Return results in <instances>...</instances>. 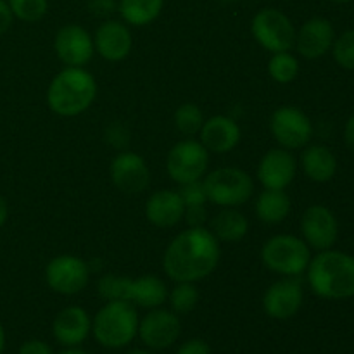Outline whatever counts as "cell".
<instances>
[{
  "label": "cell",
  "mask_w": 354,
  "mask_h": 354,
  "mask_svg": "<svg viewBox=\"0 0 354 354\" xmlns=\"http://www.w3.org/2000/svg\"><path fill=\"white\" fill-rule=\"evenodd\" d=\"M220 241L207 228H187L166 248L162 270L173 282H199L220 263Z\"/></svg>",
  "instance_id": "6da1fadb"
},
{
  "label": "cell",
  "mask_w": 354,
  "mask_h": 354,
  "mask_svg": "<svg viewBox=\"0 0 354 354\" xmlns=\"http://www.w3.org/2000/svg\"><path fill=\"white\" fill-rule=\"evenodd\" d=\"M308 283L324 299L354 297V256L341 251H320L308 265Z\"/></svg>",
  "instance_id": "7a4b0ae2"
},
{
  "label": "cell",
  "mask_w": 354,
  "mask_h": 354,
  "mask_svg": "<svg viewBox=\"0 0 354 354\" xmlns=\"http://www.w3.org/2000/svg\"><path fill=\"white\" fill-rule=\"evenodd\" d=\"M97 97V82L83 68H69L54 76L47 88V106L52 113L64 118L85 113Z\"/></svg>",
  "instance_id": "3957f363"
},
{
  "label": "cell",
  "mask_w": 354,
  "mask_h": 354,
  "mask_svg": "<svg viewBox=\"0 0 354 354\" xmlns=\"http://www.w3.org/2000/svg\"><path fill=\"white\" fill-rule=\"evenodd\" d=\"M138 313L128 301H107L92 322L95 341L107 349H121L138 334Z\"/></svg>",
  "instance_id": "277c9868"
},
{
  "label": "cell",
  "mask_w": 354,
  "mask_h": 354,
  "mask_svg": "<svg viewBox=\"0 0 354 354\" xmlns=\"http://www.w3.org/2000/svg\"><path fill=\"white\" fill-rule=\"evenodd\" d=\"M261 259L263 265L277 275L299 277L308 270L311 251L303 239L290 234H279L263 244Z\"/></svg>",
  "instance_id": "5b68a950"
},
{
  "label": "cell",
  "mask_w": 354,
  "mask_h": 354,
  "mask_svg": "<svg viewBox=\"0 0 354 354\" xmlns=\"http://www.w3.org/2000/svg\"><path fill=\"white\" fill-rule=\"evenodd\" d=\"M207 201L220 207H239L254 192L251 175L241 168H218L204 178Z\"/></svg>",
  "instance_id": "8992f818"
},
{
  "label": "cell",
  "mask_w": 354,
  "mask_h": 354,
  "mask_svg": "<svg viewBox=\"0 0 354 354\" xmlns=\"http://www.w3.org/2000/svg\"><path fill=\"white\" fill-rule=\"evenodd\" d=\"M254 40L268 52H289L296 44V28L292 21L279 9L265 7L258 10L251 21Z\"/></svg>",
  "instance_id": "52a82bcc"
},
{
  "label": "cell",
  "mask_w": 354,
  "mask_h": 354,
  "mask_svg": "<svg viewBox=\"0 0 354 354\" xmlns=\"http://www.w3.org/2000/svg\"><path fill=\"white\" fill-rule=\"evenodd\" d=\"M209 165V152L194 138L180 140L169 149L166 158V171L169 178L178 185L201 180L207 171Z\"/></svg>",
  "instance_id": "ba28073f"
},
{
  "label": "cell",
  "mask_w": 354,
  "mask_h": 354,
  "mask_svg": "<svg viewBox=\"0 0 354 354\" xmlns=\"http://www.w3.org/2000/svg\"><path fill=\"white\" fill-rule=\"evenodd\" d=\"M90 280V266L82 258L61 254L52 258L45 266V282L54 292L75 296L82 292Z\"/></svg>",
  "instance_id": "9c48e42d"
},
{
  "label": "cell",
  "mask_w": 354,
  "mask_h": 354,
  "mask_svg": "<svg viewBox=\"0 0 354 354\" xmlns=\"http://www.w3.org/2000/svg\"><path fill=\"white\" fill-rule=\"evenodd\" d=\"M270 131L283 149H301L310 144L313 137V123L301 109L282 106L273 111L270 118Z\"/></svg>",
  "instance_id": "30bf717a"
},
{
  "label": "cell",
  "mask_w": 354,
  "mask_h": 354,
  "mask_svg": "<svg viewBox=\"0 0 354 354\" xmlns=\"http://www.w3.org/2000/svg\"><path fill=\"white\" fill-rule=\"evenodd\" d=\"M182 325L178 315L162 308H154L138 322V337L152 351L171 348L180 337Z\"/></svg>",
  "instance_id": "8fae6325"
},
{
  "label": "cell",
  "mask_w": 354,
  "mask_h": 354,
  "mask_svg": "<svg viewBox=\"0 0 354 354\" xmlns=\"http://www.w3.org/2000/svg\"><path fill=\"white\" fill-rule=\"evenodd\" d=\"M303 297V283L299 277H286L266 289L263 296V308L273 320H289L299 313Z\"/></svg>",
  "instance_id": "7c38bea8"
},
{
  "label": "cell",
  "mask_w": 354,
  "mask_h": 354,
  "mask_svg": "<svg viewBox=\"0 0 354 354\" xmlns=\"http://www.w3.org/2000/svg\"><path fill=\"white\" fill-rule=\"evenodd\" d=\"M54 50L59 61L69 68H83L93 57V38L80 24H66L55 33Z\"/></svg>",
  "instance_id": "4fadbf2b"
},
{
  "label": "cell",
  "mask_w": 354,
  "mask_h": 354,
  "mask_svg": "<svg viewBox=\"0 0 354 354\" xmlns=\"http://www.w3.org/2000/svg\"><path fill=\"white\" fill-rule=\"evenodd\" d=\"M301 234L303 241L317 251L332 249L339 235L337 218L328 207L313 204L304 211L301 218Z\"/></svg>",
  "instance_id": "5bb4252c"
},
{
  "label": "cell",
  "mask_w": 354,
  "mask_h": 354,
  "mask_svg": "<svg viewBox=\"0 0 354 354\" xmlns=\"http://www.w3.org/2000/svg\"><path fill=\"white\" fill-rule=\"evenodd\" d=\"M114 187L123 194H140L151 183V171L142 156L135 152H120L109 166Z\"/></svg>",
  "instance_id": "9a60e30c"
},
{
  "label": "cell",
  "mask_w": 354,
  "mask_h": 354,
  "mask_svg": "<svg viewBox=\"0 0 354 354\" xmlns=\"http://www.w3.org/2000/svg\"><path fill=\"white\" fill-rule=\"evenodd\" d=\"M297 173V161L289 149H270L258 165L259 183L265 189L286 190L294 182Z\"/></svg>",
  "instance_id": "2e32d148"
},
{
  "label": "cell",
  "mask_w": 354,
  "mask_h": 354,
  "mask_svg": "<svg viewBox=\"0 0 354 354\" xmlns=\"http://www.w3.org/2000/svg\"><path fill=\"white\" fill-rule=\"evenodd\" d=\"M93 47L102 59L109 62H120L130 55L133 47L130 28L116 19H106L95 31Z\"/></svg>",
  "instance_id": "e0dca14e"
},
{
  "label": "cell",
  "mask_w": 354,
  "mask_h": 354,
  "mask_svg": "<svg viewBox=\"0 0 354 354\" xmlns=\"http://www.w3.org/2000/svg\"><path fill=\"white\" fill-rule=\"evenodd\" d=\"M335 40L334 26L325 17H311L296 31L297 48L304 59H320L332 48Z\"/></svg>",
  "instance_id": "ac0fdd59"
},
{
  "label": "cell",
  "mask_w": 354,
  "mask_h": 354,
  "mask_svg": "<svg viewBox=\"0 0 354 354\" xmlns=\"http://www.w3.org/2000/svg\"><path fill=\"white\" fill-rule=\"evenodd\" d=\"M92 332V318L80 306H68L55 315L52 322V334L64 348H76Z\"/></svg>",
  "instance_id": "d6986e66"
},
{
  "label": "cell",
  "mask_w": 354,
  "mask_h": 354,
  "mask_svg": "<svg viewBox=\"0 0 354 354\" xmlns=\"http://www.w3.org/2000/svg\"><path fill=\"white\" fill-rule=\"evenodd\" d=\"M199 142L214 154H227L241 142V127L232 118L218 114L204 121L199 131Z\"/></svg>",
  "instance_id": "ffe728a7"
},
{
  "label": "cell",
  "mask_w": 354,
  "mask_h": 354,
  "mask_svg": "<svg viewBox=\"0 0 354 354\" xmlns=\"http://www.w3.org/2000/svg\"><path fill=\"white\" fill-rule=\"evenodd\" d=\"M185 204L178 190H158L145 203V218L159 228H171L183 220Z\"/></svg>",
  "instance_id": "44dd1931"
},
{
  "label": "cell",
  "mask_w": 354,
  "mask_h": 354,
  "mask_svg": "<svg viewBox=\"0 0 354 354\" xmlns=\"http://www.w3.org/2000/svg\"><path fill=\"white\" fill-rule=\"evenodd\" d=\"M168 287L159 277L142 275L138 279H128L127 301L138 308L154 310L168 301Z\"/></svg>",
  "instance_id": "7402d4cb"
},
{
  "label": "cell",
  "mask_w": 354,
  "mask_h": 354,
  "mask_svg": "<svg viewBox=\"0 0 354 354\" xmlns=\"http://www.w3.org/2000/svg\"><path fill=\"white\" fill-rule=\"evenodd\" d=\"M301 166L303 171L311 182L327 183L330 182L337 171V159L334 152L325 145H310L304 149L301 156Z\"/></svg>",
  "instance_id": "603a6c76"
},
{
  "label": "cell",
  "mask_w": 354,
  "mask_h": 354,
  "mask_svg": "<svg viewBox=\"0 0 354 354\" xmlns=\"http://www.w3.org/2000/svg\"><path fill=\"white\" fill-rule=\"evenodd\" d=\"M249 221L237 207H223L209 221V232L220 242H239L248 235Z\"/></svg>",
  "instance_id": "cb8c5ba5"
},
{
  "label": "cell",
  "mask_w": 354,
  "mask_h": 354,
  "mask_svg": "<svg viewBox=\"0 0 354 354\" xmlns=\"http://www.w3.org/2000/svg\"><path fill=\"white\" fill-rule=\"evenodd\" d=\"M254 213L266 225L282 223L290 213V197L286 190L265 189L256 199Z\"/></svg>",
  "instance_id": "d4e9b609"
},
{
  "label": "cell",
  "mask_w": 354,
  "mask_h": 354,
  "mask_svg": "<svg viewBox=\"0 0 354 354\" xmlns=\"http://www.w3.org/2000/svg\"><path fill=\"white\" fill-rule=\"evenodd\" d=\"M165 0H120L118 10L124 23L131 26H147L159 17Z\"/></svg>",
  "instance_id": "484cf974"
},
{
  "label": "cell",
  "mask_w": 354,
  "mask_h": 354,
  "mask_svg": "<svg viewBox=\"0 0 354 354\" xmlns=\"http://www.w3.org/2000/svg\"><path fill=\"white\" fill-rule=\"evenodd\" d=\"M268 75L280 85L292 83L299 75V61L290 52H275L268 61Z\"/></svg>",
  "instance_id": "4316f807"
},
{
  "label": "cell",
  "mask_w": 354,
  "mask_h": 354,
  "mask_svg": "<svg viewBox=\"0 0 354 354\" xmlns=\"http://www.w3.org/2000/svg\"><path fill=\"white\" fill-rule=\"evenodd\" d=\"M168 303L173 313H190L199 303V289L192 282H175V287L168 292Z\"/></svg>",
  "instance_id": "83f0119b"
},
{
  "label": "cell",
  "mask_w": 354,
  "mask_h": 354,
  "mask_svg": "<svg viewBox=\"0 0 354 354\" xmlns=\"http://www.w3.org/2000/svg\"><path fill=\"white\" fill-rule=\"evenodd\" d=\"M175 127L185 137L192 138L194 135H199L201 128L204 124V113L201 107L194 102H185L175 111Z\"/></svg>",
  "instance_id": "f1b7e54d"
},
{
  "label": "cell",
  "mask_w": 354,
  "mask_h": 354,
  "mask_svg": "<svg viewBox=\"0 0 354 354\" xmlns=\"http://www.w3.org/2000/svg\"><path fill=\"white\" fill-rule=\"evenodd\" d=\"M12 16L24 23H37L47 14L48 0H7Z\"/></svg>",
  "instance_id": "f546056e"
},
{
  "label": "cell",
  "mask_w": 354,
  "mask_h": 354,
  "mask_svg": "<svg viewBox=\"0 0 354 354\" xmlns=\"http://www.w3.org/2000/svg\"><path fill=\"white\" fill-rule=\"evenodd\" d=\"M128 277L118 275H102L97 282V292L104 301H127Z\"/></svg>",
  "instance_id": "4dcf8cb0"
},
{
  "label": "cell",
  "mask_w": 354,
  "mask_h": 354,
  "mask_svg": "<svg viewBox=\"0 0 354 354\" xmlns=\"http://www.w3.org/2000/svg\"><path fill=\"white\" fill-rule=\"evenodd\" d=\"M332 54L341 68L354 71V30L346 31L341 37L335 38L332 45Z\"/></svg>",
  "instance_id": "1f68e13d"
},
{
  "label": "cell",
  "mask_w": 354,
  "mask_h": 354,
  "mask_svg": "<svg viewBox=\"0 0 354 354\" xmlns=\"http://www.w3.org/2000/svg\"><path fill=\"white\" fill-rule=\"evenodd\" d=\"M178 194H180V197H182L185 207L204 206V204L207 203L206 189H204L203 180H196V182L183 183V185H180Z\"/></svg>",
  "instance_id": "d6a6232c"
},
{
  "label": "cell",
  "mask_w": 354,
  "mask_h": 354,
  "mask_svg": "<svg viewBox=\"0 0 354 354\" xmlns=\"http://www.w3.org/2000/svg\"><path fill=\"white\" fill-rule=\"evenodd\" d=\"M183 220L187 221L190 228L204 227L207 220V211L204 206H189L185 207V214H183Z\"/></svg>",
  "instance_id": "836d02e7"
},
{
  "label": "cell",
  "mask_w": 354,
  "mask_h": 354,
  "mask_svg": "<svg viewBox=\"0 0 354 354\" xmlns=\"http://www.w3.org/2000/svg\"><path fill=\"white\" fill-rule=\"evenodd\" d=\"M175 354H211V348L203 339H190L183 342Z\"/></svg>",
  "instance_id": "e575fe53"
},
{
  "label": "cell",
  "mask_w": 354,
  "mask_h": 354,
  "mask_svg": "<svg viewBox=\"0 0 354 354\" xmlns=\"http://www.w3.org/2000/svg\"><path fill=\"white\" fill-rule=\"evenodd\" d=\"M17 354H52V348L47 342L31 339V341H26L24 344H21L19 353Z\"/></svg>",
  "instance_id": "d590c367"
},
{
  "label": "cell",
  "mask_w": 354,
  "mask_h": 354,
  "mask_svg": "<svg viewBox=\"0 0 354 354\" xmlns=\"http://www.w3.org/2000/svg\"><path fill=\"white\" fill-rule=\"evenodd\" d=\"M88 7L97 16H107L118 9V3L116 0H90Z\"/></svg>",
  "instance_id": "8d00e7d4"
},
{
  "label": "cell",
  "mask_w": 354,
  "mask_h": 354,
  "mask_svg": "<svg viewBox=\"0 0 354 354\" xmlns=\"http://www.w3.org/2000/svg\"><path fill=\"white\" fill-rule=\"evenodd\" d=\"M12 21H14V16L9 3H7L6 0H0V37L9 31V28L12 26Z\"/></svg>",
  "instance_id": "74e56055"
},
{
  "label": "cell",
  "mask_w": 354,
  "mask_h": 354,
  "mask_svg": "<svg viewBox=\"0 0 354 354\" xmlns=\"http://www.w3.org/2000/svg\"><path fill=\"white\" fill-rule=\"evenodd\" d=\"M344 140L349 147L354 149V116H351L348 120L344 127Z\"/></svg>",
  "instance_id": "f35d334b"
},
{
  "label": "cell",
  "mask_w": 354,
  "mask_h": 354,
  "mask_svg": "<svg viewBox=\"0 0 354 354\" xmlns=\"http://www.w3.org/2000/svg\"><path fill=\"white\" fill-rule=\"evenodd\" d=\"M7 218H9V206H7V201L6 197L0 194V228L6 225Z\"/></svg>",
  "instance_id": "ab89813d"
},
{
  "label": "cell",
  "mask_w": 354,
  "mask_h": 354,
  "mask_svg": "<svg viewBox=\"0 0 354 354\" xmlns=\"http://www.w3.org/2000/svg\"><path fill=\"white\" fill-rule=\"evenodd\" d=\"M3 348H6V332H3L2 324H0V354H2Z\"/></svg>",
  "instance_id": "60d3db41"
},
{
  "label": "cell",
  "mask_w": 354,
  "mask_h": 354,
  "mask_svg": "<svg viewBox=\"0 0 354 354\" xmlns=\"http://www.w3.org/2000/svg\"><path fill=\"white\" fill-rule=\"evenodd\" d=\"M59 354H88V353L82 351V349H76V348H68V349H64V351L59 353Z\"/></svg>",
  "instance_id": "b9f144b4"
},
{
  "label": "cell",
  "mask_w": 354,
  "mask_h": 354,
  "mask_svg": "<svg viewBox=\"0 0 354 354\" xmlns=\"http://www.w3.org/2000/svg\"><path fill=\"white\" fill-rule=\"evenodd\" d=\"M128 354H154V353L147 351V349H133V351H130Z\"/></svg>",
  "instance_id": "7bdbcfd3"
},
{
  "label": "cell",
  "mask_w": 354,
  "mask_h": 354,
  "mask_svg": "<svg viewBox=\"0 0 354 354\" xmlns=\"http://www.w3.org/2000/svg\"><path fill=\"white\" fill-rule=\"evenodd\" d=\"M327 2H337V3H344V2H351V0H327Z\"/></svg>",
  "instance_id": "ee69618b"
}]
</instances>
